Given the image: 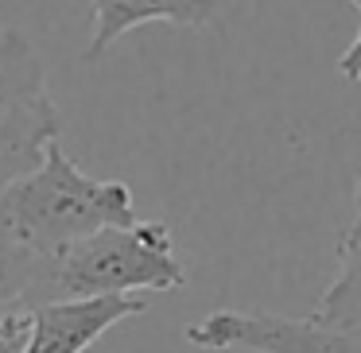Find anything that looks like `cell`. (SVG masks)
Returning a JSON list of instances; mask_svg holds the SVG:
<instances>
[{
  "mask_svg": "<svg viewBox=\"0 0 361 353\" xmlns=\"http://www.w3.org/2000/svg\"><path fill=\"white\" fill-rule=\"evenodd\" d=\"M113 225H140L128 182L90 179L59 144L39 171L0 194V237L27 252L55 256Z\"/></svg>",
  "mask_w": 361,
  "mask_h": 353,
  "instance_id": "cell-1",
  "label": "cell"
},
{
  "mask_svg": "<svg viewBox=\"0 0 361 353\" xmlns=\"http://www.w3.org/2000/svg\"><path fill=\"white\" fill-rule=\"evenodd\" d=\"M183 283L187 272L175 256L167 221L113 225L47 256V303L179 291Z\"/></svg>",
  "mask_w": 361,
  "mask_h": 353,
  "instance_id": "cell-2",
  "label": "cell"
},
{
  "mask_svg": "<svg viewBox=\"0 0 361 353\" xmlns=\"http://www.w3.org/2000/svg\"><path fill=\"white\" fill-rule=\"evenodd\" d=\"M63 120L47 94V70L24 32H0V194L47 163Z\"/></svg>",
  "mask_w": 361,
  "mask_h": 353,
  "instance_id": "cell-3",
  "label": "cell"
},
{
  "mask_svg": "<svg viewBox=\"0 0 361 353\" xmlns=\"http://www.w3.org/2000/svg\"><path fill=\"white\" fill-rule=\"evenodd\" d=\"M198 349L249 353H361V326H326L319 318H283L272 311H214L187 326Z\"/></svg>",
  "mask_w": 361,
  "mask_h": 353,
  "instance_id": "cell-4",
  "label": "cell"
},
{
  "mask_svg": "<svg viewBox=\"0 0 361 353\" xmlns=\"http://www.w3.org/2000/svg\"><path fill=\"white\" fill-rule=\"evenodd\" d=\"M148 303L140 295H105V299H71L32 311V334L24 353H86L105 330L144 314Z\"/></svg>",
  "mask_w": 361,
  "mask_h": 353,
  "instance_id": "cell-5",
  "label": "cell"
},
{
  "mask_svg": "<svg viewBox=\"0 0 361 353\" xmlns=\"http://www.w3.org/2000/svg\"><path fill=\"white\" fill-rule=\"evenodd\" d=\"M214 16V0H94V35L86 47V63H97L125 32L144 24H179L202 27Z\"/></svg>",
  "mask_w": 361,
  "mask_h": 353,
  "instance_id": "cell-6",
  "label": "cell"
},
{
  "mask_svg": "<svg viewBox=\"0 0 361 353\" xmlns=\"http://www.w3.org/2000/svg\"><path fill=\"white\" fill-rule=\"evenodd\" d=\"M314 318L326 326H361V171L353 190V221L338 241V275L314 303Z\"/></svg>",
  "mask_w": 361,
  "mask_h": 353,
  "instance_id": "cell-7",
  "label": "cell"
},
{
  "mask_svg": "<svg viewBox=\"0 0 361 353\" xmlns=\"http://www.w3.org/2000/svg\"><path fill=\"white\" fill-rule=\"evenodd\" d=\"M47 306V256L0 237V326Z\"/></svg>",
  "mask_w": 361,
  "mask_h": 353,
  "instance_id": "cell-8",
  "label": "cell"
},
{
  "mask_svg": "<svg viewBox=\"0 0 361 353\" xmlns=\"http://www.w3.org/2000/svg\"><path fill=\"white\" fill-rule=\"evenodd\" d=\"M32 334V314H16L0 326V353H24Z\"/></svg>",
  "mask_w": 361,
  "mask_h": 353,
  "instance_id": "cell-9",
  "label": "cell"
},
{
  "mask_svg": "<svg viewBox=\"0 0 361 353\" xmlns=\"http://www.w3.org/2000/svg\"><path fill=\"white\" fill-rule=\"evenodd\" d=\"M350 4L361 12V0H350ZM338 74H342V78H350V82H357V86H361V32H357V39H353L350 47H345V55L338 58Z\"/></svg>",
  "mask_w": 361,
  "mask_h": 353,
  "instance_id": "cell-10",
  "label": "cell"
}]
</instances>
